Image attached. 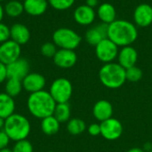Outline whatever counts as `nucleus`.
<instances>
[{
    "mask_svg": "<svg viewBox=\"0 0 152 152\" xmlns=\"http://www.w3.org/2000/svg\"><path fill=\"white\" fill-rule=\"evenodd\" d=\"M57 52V46L53 42H46L41 46V53L46 58H53Z\"/></svg>",
    "mask_w": 152,
    "mask_h": 152,
    "instance_id": "30",
    "label": "nucleus"
},
{
    "mask_svg": "<svg viewBox=\"0 0 152 152\" xmlns=\"http://www.w3.org/2000/svg\"><path fill=\"white\" fill-rule=\"evenodd\" d=\"M118 63L126 69L135 66L138 61V52L132 45L121 47L118 52Z\"/></svg>",
    "mask_w": 152,
    "mask_h": 152,
    "instance_id": "16",
    "label": "nucleus"
},
{
    "mask_svg": "<svg viewBox=\"0 0 152 152\" xmlns=\"http://www.w3.org/2000/svg\"><path fill=\"white\" fill-rule=\"evenodd\" d=\"M81 41L82 37L69 28H59L53 34V42L60 49L75 50Z\"/></svg>",
    "mask_w": 152,
    "mask_h": 152,
    "instance_id": "5",
    "label": "nucleus"
},
{
    "mask_svg": "<svg viewBox=\"0 0 152 152\" xmlns=\"http://www.w3.org/2000/svg\"><path fill=\"white\" fill-rule=\"evenodd\" d=\"M4 13L12 18H16L20 16L24 12L23 2L19 0H10L6 3L4 7Z\"/></svg>",
    "mask_w": 152,
    "mask_h": 152,
    "instance_id": "23",
    "label": "nucleus"
},
{
    "mask_svg": "<svg viewBox=\"0 0 152 152\" xmlns=\"http://www.w3.org/2000/svg\"><path fill=\"white\" fill-rule=\"evenodd\" d=\"M4 119L0 118V131L4 129Z\"/></svg>",
    "mask_w": 152,
    "mask_h": 152,
    "instance_id": "39",
    "label": "nucleus"
},
{
    "mask_svg": "<svg viewBox=\"0 0 152 152\" xmlns=\"http://www.w3.org/2000/svg\"><path fill=\"white\" fill-rule=\"evenodd\" d=\"M3 1H4V0H0V2H3Z\"/></svg>",
    "mask_w": 152,
    "mask_h": 152,
    "instance_id": "41",
    "label": "nucleus"
},
{
    "mask_svg": "<svg viewBox=\"0 0 152 152\" xmlns=\"http://www.w3.org/2000/svg\"><path fill=\"white\" fill-rule=\"evenodd\" d=\"M61 127V123L55 118V117L50 116L41 119V130L46 135L56 134Z\"/></svg>",
    "mask_w": 152,
    "mask_h": 152,
    "instance_id": "22",
    "label": "nucleus"
},
{
    "mask_svg": "<svg viewBox=\"0 0 152 152\" xmlns=\"http://www.w3.org/2000/svg\"><path fill=\"white\" fill-rule=\"evenodd\" d=\"M21 82L23 89L29 94L44 90L46 84L45 77L39 73H28Z\"/></svg>",
    "mask_w": 152,
    "mask_h": 152,
    "instance_id": "13",
    "label": "nucleus"
},
{
    "mask_svg": "<svg viewBox=\"0 0 152 152\" xmlns=\"http://www.w3.org/2000/svg\"><path fill=\"white\" fill-rule=\"evenodd\" d=\"M143 150L145 151V152H149L152 151V143H146V144H144V148H143Z\"/></svg>",
    "mask_w": 152,
    "mask_h": 152,
    "instance_id": "37",
    "label": "nucleus"
},
{
    "mask_svg": "<svg viewBox=\"0 0 152 152\" xmlns=\"http://www.w3.org/2000/svg\"><path fill=\"white\" fill-rule=\"evenodd\" d=\"M11 38V33H10V28L0 22V44H3Z\"/></svg>",
    "mask_w": 152,
    "mask_h": 152,
    "instance_id": "31",
    "label": "nucleus"
},
{
    "mask_svg": "<svg viewBox=\"0 0 152 152\" xmlns=\"http://www.w3.org/2000/svg\"><path fill=\"white\" fill-rule=\"evenodd\" d=\"M134 21L136 27L147 28L152 23V6L142 3L136 6L134 12Z\"/></svg>",
    "mask_w": 152,
    "mask_h": 152,
    "instance_id": "10",
    "label": "nucleus"
},
{
    "mask_svg": "<svg viewBox=\"0 0 152 152\" xmlns=\"http://www.w3.org/2000/svg\"><path fill=\"white\" fill-rule=\"evenodd\" d=\"M76 0H48L51 7L57 11H65L73 6Z\"/></svg>",
    "mask_w": 152,
    "mask_h": 152,
    "instance_id": "28",
    "label": "nucleus"
},
{
    "mask_svg": "<svg viewBox=\"0 0 152 152\" xmlns=\"http://www.w3.org/2000/svg\"><path fill=\"white\" fill-rule=\"evenodd\" d=\"M96 15L102 23L107 25L117 20V11L115 6L110 3H102L98 5Z\"/></svg>",
    "mask_w": 152,
    "mask_h": 152,
    "instance_id": "20",
    "label": "nucleus"
},
{
    "mask_svg": "<svg viewBox=\"0 0 152 152\" xmlns=\"http://www.w3.org/2000/svg\"><path fill=\"white\" fill-rule=\"evenodd\" d=\"M87 131H88L90 135H92V136H98V135L101 134V125L100 124L93 123V124H91L88 126Z\"/></svg>",
    "mask_w": 152,
    "mask_h": 152,
    "instance_id": "32",
    "label": "nucleus"
},
{
    "mask_svg": "<svg viewBox=\"0 0 152 152\" xmlns=\"http://www.w3.org/2000/svg\"><path fill=\"white\" fill-rule=\"evenodd\" d=\"M19 1H21V2H22V1H24V0H19Z\"/></svg>",
    "mask_w": 152,
    "mask_h": 152,
    "instance_id": "42",
    "label": "nucleus"
},
{
    "mask_svg": "<svg viewBox=\"0 0 152 152\" xmlns=\"http://www.w3.org/2000/svg\"><path fill=\"white\" fill-rule=\"evenodd\" d=\"M4 7L2 6V4H0V22L2 21V20L4 18Z\"/></svg>",
    "mask_w": 152,
    "mask_h": 152,
    "instance_id": "38",
    "label": "nucleus"
},
{
    "mask_svg": "<svg viewBox=\"0 0 152 152\" xmlns=\"http://www.w3.org/2000/svg\"><path fill=\"white\" fill-rule=\"evenodd\" d=\"M8 78L22 80L29 73V64L26 59L19 58L13 62L6 65Z\"/></svg>",
    "mask_w": 152,
    "mask_h": 152,
    "instance_id": "14",
    "label": "nucleus"
},
{
    "mask_svg": "<svg viewBox=\"0 0 152 152\" xmlns=\"http://www.w3.org/2000/svg\"><path fill=\"white\" fill-rule=\"evenodd\" d=\"M12 152H33V145L27 139L15 142L12 147Z\"/></svg>",
    "mask_w": 152,
    "mask_h": 152,
    "instance_id": "29",
    "label": "nucleus"
},
{
    "mask_svg": "<svg viewBox=\"0 0 152 152\" xmlns=\"http://www.w3.org/2000/svg\"><path fill=\"white\" fill-rule=\"evenodd\" d=\"M56 104L50 93L45 90L30 94L27 101L29 113L39 119L53 116Z\"/></svg>",
    "mask_w": 152,
    "mask_h": 152,
    "instance_id": "2",
    "label": "nucleus"
},
{
    "mask_svg": "<svg viewBox=\"0 0 152 152\" xmlns=\"http://www.w3.org/2000/svg\"><path fill=\"white\" fill-rule=\"evenodd\" d=\"M20 45L12 39L0 44V61L8 65L20 58Z\"/></svg>",
    "mask_w": 152,
    "mask_h": 152,
    "instance_id": "9",
    "label": "nucleus"
},
{
    "mask_svg": "<svg viewBox=\"0 0 152 152\" xmlns=\"http://www.w3.org/2000/svg\"><path fill=\"white\" fill-rule=\"evenodd\" d=\"M49 93L56 103H66L72 96L73 86L69 79L59 77L52 83Z\"/></svg>",
    "mask_w": 152,
    "mask_h": 152,
    "instance_id": "6",
    "label": "nucleus"
},
{
    "mask_svg": "<svg viewBox=\"0 0 152 152\" xmlns=\"http://www.w3.org/2000/svg\"><path fill=\"white\" fill-rule=\"evenodd\" d=\"M10 141L11 140L8 137V135L5 134V132L4 130H1L0 131V150L7 148Z\"/></svg>",
    "mask_w": 152,
    "mask_h": 152,
    "instance_id": "33",
    "label": "nucleus"
},
{
    "mask_svg": "<svg viewBox=\"0 0 152 152\" xmlns=\"http://www.w3.org/2000/svg\"><path fill=\"white\" fill-rule=\"evenodd\" d=\"M108 38L118 47L132 45L138 38V28L127 20H116L108 25Z\"/></svg>",
    "mask_w": 152,
    "mask_h": 152,
    "instance_id": "1",
    "label": "nucleus"
},
{
    "mask_svg": "<svg viewBox=\"0 0 152 152\" xmlns=\"http://www.w3.org/2000/svg\"><path fill=\"white\" fill-rule=\"evenodd\" d=\"M15 102L12 97L6 93H0V118L6 119L14 113Z\"/></svg>",
    "mask_w": 152,
    "mask_h": 152,
    "instance_id": "21",
    "label": "nucleus"
},
{
    "mask_svg": "<svg viewBox=\"0 0 152 152\" xmlns=\"http://www.w3.org/2000/svg\"><path fill=\"white\" fill-rule=\"evenodd\" d=\"M142 75H143L142 70L136 65L126 69V80L129 82H132V83H136V82L140 81L142 77Z\"/></svg>",
    "mask_w": 152,
    "mask_h": 152,
    "instance_id": "27",
    "label": "nucleus"
},
{
    "mask_svg": "<svg viewBox=\"0 0 152 152\" xmlns=\"http://www.w3.org/2000/svg\"><path fill=\"white\" fill-rule=\"evenodd\" d=\"M108 37V25L105 23L97 24L86 30L85 34L86 41L91 45H97L101 41Z\"/></svg>",
    "mask_w": 152,
    "mask_h": 152,
    "instance_id": "15",
    "label": "nucleus"
},
{
    "mask_svg": "<svg viewBox=\"0 0 152 152\" xmlns=\"http://www.w3.org/2000/svg\"><path fill=\"white\" fill-rule=\"evenodd\" d=\"M7 78H8V76H7L6 65L0 61V84H2L4 81H6Z\"/></svg>",
    "mask_w": 152,
    "mask_h": 152,
    "instance_id": "34",
    "label": "nucleus"
},
{
    "mask_svg": "<svg viewBox=\"0 0 152 152\" xmlns=\"http://www.w3.org/2000/svg\"><path fill=\"white\" fill-rule=\"evenodd\" d=\"M49 3L48 0H24L23 6L24 12L31 16H40L44 14L47 8Z\"/></svg>",
    "mask_w": 152,
    "mask_h": 152,
    "instance_id": "19",
    "label": "nucleus"
},
{
    "mask_svg": "<svg viewBox=\"0 0 152 152\" xmlns=\"http://www.w3.org/2000/svg\"><path fill=\"white\" fill-rule=\"evenodd\" d=\"M149 152H152V151H149Z\"/></svg>",
    "mask_w": 152,
    "mask_h": 152,
    "instance_id": "44",
    "label": "nucleus"
},
{
    "mask_svg": "<svg viewBox=\"0 0 152 152\" xmlns=\"http://www.w3.org/2000/svg\"><path fill=\"white\" fill-rule=\"evenodd\" d=\"M118 46L108 37L101 41L97 45H95L96 57L100 61L103 62L104 64L113 62L118 58Z\"/></svg>",
    "mask_w": 152,
    "mask_h": 152,
    "instance_id": "7",
    "label": "nucleus"
},
{
    "mask_svg": "<svg viewBox=\"0 0 152 152\" xmlns=\"http://www.w3.org/2000/svg\"><path fill=\"white\" fill-rule=\"evenodd\" d=\"M53 60L57 67L61 69H70L77 63V56L74 50L59 49Z\"/></svg>",
    "mask_w": 152,
    "mask_h": 152,
    "instance_id": "11",
    "label": "nucleus"
},
{
    "mask_svg": "<svg viewBox=\"0 0 152 152\" xmlns=\"http://www.w3.org/2000/svg\"><path fill=\"white\" fill-rule=\"evenodd\" d=\"M96 12L94 8L90 7L86 4L77 6L73 13L75 21L81 26H89L95 20Z\"/></svg>",
    "mask_w": 152,
    "mask_h": 152,
    "instance_id": "12",
    "label": "nucleus"
},
{
    "mask_svg": "<svg viewBox=\"0 0 152 152\" xmlns=\"http://www.w3.org/2000/svg\"><path fill=\"white\" fill-rule=\"evenodd\" d=\"M48 152H54V151H48Z\"/></svg>",
    "mask_w": 152,
    "mask_h": 152,
    "instance_id": "43",
    "label": "nucleus"
},
{
    "mask_svg": "<svg viewBox=\"0 0 152 152\" xmlns=\"http://www.w3.org/2000/svg\"><path fill=\"white\" fill-rule=\"evenodd\" d=\"M0 152H12V150H11V149H9L7 147V148H4V149L0 150Z\"/></svg>",
    "mask_w": 152,
    "mask_h": 152,
    "instance_id": "40",
    "label": "nucleus"
},
{
    "mask_svg": "<svg viewBox=\"0 0 152 152\" xmlns=\"http://www.w3.org/2000/svg\"><path fill=\"white\" fill-rule=\"evenodd\" d=\"M86 4L87 5H89L90 7H93V8H94L95 6H97L98 5V0H86Z\"/></svg>",
    "mask_w": 152,
    "mask_h": 152,
    "instance_id": "35",
    "label": "nucleus"
},
{
    "mask_svg": "<svg viewBox=\"0 0 152 152\" xmlns=\"http://www.w3.org/2000/svg\"><path fill=\"white\" fill-rule=\"evenodd\" d=\"M101 135L107 141H116L121 137L124 132L122 123L114 118L101 122Z\"/></svg>",
    "mask_w": 152,
    "mask_h": 152,
    "instance_id": "8",
    "label": "nucleus"
},
{
    "mask_svg": "<svg viewBox=\"0 0 152 152\" xmlns=\"http://www.w3.org/2000/svg\"><path fill=\"white\" fill-rule=\"evenodd\" d=\"M3 130L11 141L19 142L28 138L31 131V126L29 120L25 116L13 113L4 119Z\"/></svg>",
    "mask_w": 152,
    "mask_h": 152,
    "instance_id": "3",
    "label": "nucleus"
},
{
    "mask_svg": "<svg viewBox=\"0 0 152 152\" xmlns=\"http://www.w3.org/2000/svg\"><path fill=\"white\" fill-rule=\"evenodd\" d=\"M99 79L107 88H120L126 81V69L114 61L105 63L99 70Z\"/></svg>",
    "mask_w": 152,
    "mask_h": 152,
    "instance_id": "4",
    "label": "nucleus"
},
{
    "mask_svg": "<svg viewBox=\"0 0 152 152\" xmlns=\"http://www.w3.org/2000/svg\"><path fill=\"white\" fill-rule=\"evenodd\" d=\"M4 89H5V93L8 95L14 98L18 96L22 91L23 89L22 82L21 80L16 79V78H7Z\"/></svg>",
    "mask_w": 152,
    "mask_h": 152,
    "instance_id": "25",
    "label": "nucleus"
},
{
    "mask_svg": "<svg viewBox=\"0 0 152 152\" xmlns=\"http://www.w3.org/2000/svg\"><path fill=\"white\" fill-rule=\"evenodd\" d=\"M127 152H145V151L142 148H138V147H134V148H132L130 149Z\"/></svg>",
    "mask_w": 152,
    "mask_h": 152,
    "instance_id": "36",
    "label": "nucleus"
},
{
    "mask_svg": "<svg viewBox=\"0 0 152 152\" xmlns=\"http://www.w3.org/2000/svg\"><path fill=\"white\" fill-rule=\"evenodd\" d=\"M70 115H71L70 106L68 102L56 104L53 116L60 123L68 122L70 119Z\"/></svg>",
    "mask_w": 152,
    "mask_h": 152,
    "instance_id": "24",
    "label": "nucleus"
},
{
    "mask_svg": "<svg viewBox=\"0 0 152 152\" xmlns=\"http://www.w3.org/2000/svg\"><path fill=\"white\" fill-rule=\"evenodd\" d=\"M11 39L20 45L27 44L30 39V31L27 26L21 23H15L10 28Z\"/></svg>",
    "mask_w": 152,
    "mask_h": 152,
    "instance_id": "18",
    "label": "nucleus"
},
{
    "mask_svg": "<svg viewBox=\"0 0 152 152\" xmlns=\"http://www.w3.org/2000/svg\"><path fill=\"white\" fill-rule=\"evenodd\" d=\"M86 129V125L84 120L81 118H71L68 121L67 130L72 135H78L83 134Z\"/></svg>",
    "mask_w": 152,
    "mask_h": 152,
    "instance_id": "26",
    "label": "nucleus"
},
{
    "mask_svg": "<svg viewBox=\"0 0 152 152\" xmlns=\"http://www.w3.org/2000/svg\"><path fill=\"white\" fill-rule=\"evenodd\" d=\"M93 115L95 119L100 122H103L113 115V106L107 100H100L95 102L93 107Z\"/></svg>",
    "mask_w": 152,
    "mask_h": 152,
    "instance_id": "17",
    "label": "nucleus"
}]
</instances>
